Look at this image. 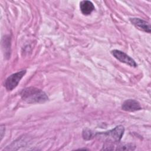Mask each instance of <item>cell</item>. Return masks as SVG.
Returning <instances> with one entry per match:
<instances>
[{"instance_id":"277c9868","label":"cell","mask_w":151,"mask_h":151,"mask_svg":"<svg viewBox=\"0 0 151 151\" xmlns=\"http://www.w3.org/2000/svg\"><path fill=\"white\" fill-rule=\"evenodd\" d=\"M111 53L117 60H119L121 63H125L133 67H136L137 66V63L132 58H131L129 55L120 50H113L111 51Z\"/></svg>"},{"instance_id":"6da1fadb","label":"cell","mask_w":151,"mask_h":151,"mask_svg":"<svg viewBox=\"0 0 151 151\" xmlns=\"http://www.w3.org/2000/svg\"><path fill=\"white\" fill-rule=\"evenodd\" d=\"M20 94L23 100L30 104L43 103L48 100V97L45 92L33 87L23 89Z\"/></svg>"},{"instance_id":"3957f363","label":"cell","mask_w":151,"mask_h":151,"mask_svg":"<svg viewBox=\"0 0 151 151\" xmlns=\"http://www.w3.org/2000/svg\"><path fill=\"white\" fill-rule=\"evenodd\" d=\"M26 73V70H21L19 72L14 73L9 76L6 80L5 86L8 91H11L14 89L19 83L21 78Z\"/></svg>"},{"instance_id":"30bf717a","label":"cell","mask_w":151,"mask_h":151,"mask_svg":"<svg viewBox=\"0 0 151 151\" xmlns=\"http://www.w3.org/2000/svg\"><path fill=\"white\" fill-rule=\"evenodd\" d=\"M5 132V127H3L2 126H1V139L3 137V133Z\"/></svg>"},{"instance_id":"ba28073f","label":"cell","mask_w":151,"mask_h":151,"mask_svg":"<svg viewBox=\"0 0 151 151\" xmlns=\"http://www.w3.org/2000/svg\"><path fill=\"white\" fill-rule=\"evenodd\" d=\"M94 135L95 133L88 129H86L83 131V137L85 140H91L94 137Z\"/></svg>"},{"instance_id":"8992f818","label":"cell","mask_w":151,"mask_h":151,"mask_svg":"<svg viewBox=\"0 0 151 151\" xmlns=\"http://www.w3.org/2000/svg\"><path fill=\"white\" fill-rule=\"evenodd\" d=\"M122 109L127 111H135L141 110L142 107L137 100L129 99L123 102L122 106Z\"/></svg>"},{"instance_id":"5b68a950","label":"cell","mask_w":151,"mask_h":151,"mask_svg":"<svg viewBox=\"0 0 151 151\" xmlns=\"http://www.w3.org/2000/svg\"><path fill=\"white\" fill-rule=\"evenodd\" d=\"M130 21L136 28L144 32L150 33V25L146 21L139 18H130Z\"/></svg>"},{"instance_id":"52a82bcc","label":"cell","mask_w":151,"mask_h":151,"mask_svg":"<svg viewBox=\"0 0 151 151\" xmlns=\"http://www.w3.org/2000/svg\"><path fill=\"white\" fill-rule=\"evenodd\" d=\"M80 8L83 14L85 15H90L94 9L93 4L90 1H82L80 3Z\"/></svg>"},{"instance_id":"9c48e42d","label":"cell","mask_w":151,"mask_h":151,"mask_svg":"<svg viewBox=\"0 0 151 151\" xmlns=\"http://www.w3.org/2000/svg\"><path fill=\"white\" fill-rule=\"evenodd\" d=\"M136 146L133 144H127V145H122L119 146H117L116 150H133L135 149Z\"/></svg>"},{"instance_id":"7a4b0ae2","label":"cell","mask_w":151,"mask_h":151,"mask_svg":"<svg viewBox=\"0 0 151 151\" xmlns=\"http://www.w3.org/2000/svg\"><path fill=\"white\" fill-rule=\"evenodd\" d=\"M124 132V128L123 126L119 125L113 129L104 132L95 133L94 137H98L107 142H119L122 139Z\"/></svg>"}]
</instances>
